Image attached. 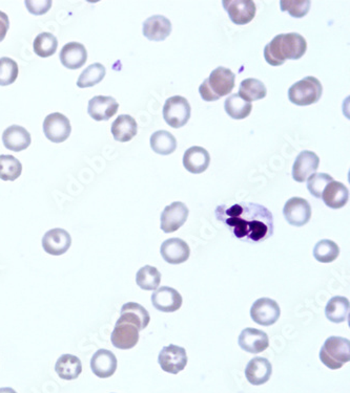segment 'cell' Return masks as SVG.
<instances>
[{"label": "cell", "mask_w": 350, "mask_h": 393, "mask_svg": "<svg viewBox=\"0 0 350 393\" xmlns=\"http://www.w3.org/2000/svg\"><path fill=\"white\" fill-rule=\"evenodd\" d=\"M55 371L63 380H76L82 372L81 361L76 356L69 355V353L63 355L57 360Z\"/></svg>", "instance_id": "f1b7e54d"}, {"label": "cell", "mask_w": 350, "mask_h": 393, "mask_svg": "<svg viewBox=\"0 0 350 393\" xmlns=\"http://www.w3.org/2000/svg\"><path fill=\"white\" fill-rule=\"evenodd\" d=\"M22 172V165L15 156L9 154L0 156V180L14 182Z\"/></svg>", "instance_id": "e575fe53"}, {"label": "cell", "mask_w": 350, "mask_h": 393, "mask_svg": "<svg viewBox=\"0 0 350 393\" xmlns=\"http://www.w3.org/2000/svg\"><path fill=\"white\" fill-rule=\"evenodd\" d=\"M118 321L131 323L137 327L138 331H143L150 324L151 316L148 310L136 302H129L121 308L120 318Z\"/></svg>", "instance_id": "484cf974"}, {"label": "cell", "mask_w": 350, "mask_h": 393, "mask_svg": "<svg viewBox=\"0 0 350 393\" xmlns=\"http://www.w3.org/2000/svg\"><path fill=\"white\" fill-rule=\"evenodd\" d=\"M209 87L216 96L222 98L228 96L232 92L236 81V75L226 67H219L212 72L209 78H207Z\"/></svg>", "instance_id": "d6986e66"}, {"label": "cell", "mask_w": 350, "mask_h": 393, "mask_svg": "<svg viewBox=\"0 0 350 393\" xmlns=\"http://www.w3.org/2000/svg\"><path fill=\"white\" fill-rule=\"evenodd\" d=\"M215 215L234 237L247 244L265 242L275 231L273 213L260 203H223L216 208Z\"/></svg>", "instance_id": "6da1fadb"}, {"label": "cell", "mask_w": 350, "mask_h": 393, "mask_svg": "<svg viewBox=\"0 0 350 393\" xmlns=\"http://www.w3.org/2000/svg\"><path fill=\"white\" fill-rule=\"evenodd\" d=\"M222 5L237 26L249 24L256 16V3L252 0H224Z\"/></svg>", "instance_id": "8fae6325"}, {"label": "cell", "mask_w": 350, "mask_h": 393, "mask_svg": "<svg viewBox=\"0 0 350 393\" xmlns=\"http://www.w3.org/2000/svg\"><path fill=\"white\" fill-rule=\"evenodd\" d=\"M187 353L183 347L170 344L164 346L158 357V363L164 371L168 374H178L187 365Z\"/></svg>", "instance_id": "ba28073f"}, {"label": "cell", "mask_w": 350, "mask_h": 393, "mask_svg": "<svg viewBox=\"0 0 350 393\" xmlns=\"http://www.w3.org/2000/svg\"><path fill=\"white\" fill-rule=\"evenodd\" d=\"M61 62L69 69H78L86 65L88 60V51L81 43L70 42L61 49Z\"/></svg>", "instance_id": "cb8c5ba5"}, {"label": "cell", "mask_w": 350, "mask_h": 393, "mask_svg": "<svg viewBox=\"0 0 350 393\" xmlns=\"http://www.w3.org/2000/svg\"><path fill=\"white\" fill-rule=\"evenodd\" d=\"M111 341L116 349L122 351L134 349L139 341V331L131 323L117 321L111 335Z\"/></svg>", "instance_id": "5bb4252c"}, {"label": "cell", "mask_w": 350, "mask_h": 393, "mask_svg": "<svg viewBox=\"0 0 350 393\" xmlns=\"http://www.w3.org/2000/svg\"><path fill=\"white\" fill-rule=\"evenodd\" d=\"M239 346L248 353H260L269 346V335L264 331L247 327L239 335Z\"/></svg>", "instance_id": "4fadbf2b"}, {"label": "cell", "mask_w": 350, "mask_h": 393, "mask_svg": "<svg viewBox=\"0 0 350 393\" xmlns=\"http://www.w3.org/2000/svg\"><path fill=\"white\" fill-rule=\"evenodd\" d=\"M106 67L102 63H94L86 67L77 80V86L80 88L92 87L100 83L106 77Z\"/></svg>", "instance_id": "8d00e7d4"}, {"label": "cell", "mask_w": 350, "mask_h": 393, "mask_svg": "<svg viewBox=\"0 0 350 393\" xmlns=\"http://www.w3.org/2000/svg\"><path fill=\"white\" fill-rule=\"evenodd\" d=\"M333 178L327 174H315L308 180V189L316 199H321L325 187L333 182Z\"/></svg>", "instance_id": "60d3db41"}, {"label": "cell", "mask_w": 350, "mask_h": 393, "mask_svg": "<svg viewBox=\"0 0 350 393\" xmlns=\"http://www.w3.org/2000/svg\"><path fill=\"white\" fill-rule=\"evenodd\" d=\"M283 214L286 221L290 226L303 227L312 218V207L306 199L302 197H292L286 201Z\"/></svg>", "instance_id": "9c48e42d"}, {"label": "cell", "mask_w": 350, "mask_h": 393, "mask_svg": "<svg viewBox=\"0 0 350 393\" xmlns=\"http://www.w3.org/2000/svg\"><path fill=\"white\" fill-rule=\"evenodd\" d=\"M119 104L113 97L96 96L88 102V114L95 121H108L118 111Z\"/></svg>", "instance_id": "2e32d148"}, {"label": "cell", "mask_w": 350, "mask_h": 393, "mask_svg": "<svg viewBox=\"0 0 350 393\" xmlns=\"http://www.w3.org/2000/svg\"><path fill=\"white\" fill-rule=\"evenodd\" d=\"M117 361L116 356L108 349H99L90 360V368L95 376L100 378H108L116 372Z\"/></svg>", "instance_id": "44dd1931"}, {"label": "cell", "mask_w": 350, "mask_h": 393, "mask_svg": "<svg viewBox=\"0 0 350 393\" xmlns=\"http://www.w3.org/2000/svg\"><path fill=\"white\" fill-rule=\"evenodd\" d=\"M3 142L7 149L19 152L31 145L32 139L30 133L24 127L12 125L3 131Z\"/></svg>", "instance_id": "d4e9b609"}, {"label": "cell", "mask_w": 350, "mask_h": 393, "mask_svg": "<svg viewBox=\"0 0 350 393\" xmlns=\"http://www.w3.org/2000/svg\"><path fill=\"white\" fill-rule=\"evenodd\" d=\"M0 393H17L13 388L10 387H5V388H0Z\"/></svg>", "instance_id": "f6af8a7d"}, {"label": "cell", "mask_w": 350, "mask_h": 393, "mask_svg": "<svg viewBox=\"0 0 350 393\" xmlns=\"http://www.w3.org/2000/svg\"><path fill=\"white\" fill-rule=\"evenodd\" d=\"M320 165V158L315 152L304 150L296 156L292 167V178L296 182L304 183L316 174Z\"/></svg>", "instance_id": "7c38bea8"}, {"label": "cell", "mask_w": 350, "mask_h": 393, "mask_svg": "<svg viewBox=\"0 0 350 393\" xmlns=\"http://www.w3.org/2000/svg\"><path fill=\"white\" fill-rule=\"evenodd\" d=\"M189 214V210L185 203L175 201L162 211L160 228L164 233H174L186 222Z\"/></svg>", "instance_id": "52a82bcc"}, {"label": "cell", "mask_w": 350, "mask_h": 393, "mask_svg": "<svg viewBox=\"0 0 350 393\" xmlns=\"http://www.w3.org/2000/svg\"><path fill=\"white\" fill-rule=\"evenodd\" d=\"M138 125L129 115H120L112 124V133L115 141L125 143L137 135Z\"/></svg>", "instance_id": "83f0119b"}, {"label": "cell", "mask_w": 350, "mask_h": 393, "mask_svg": "<svg viewBox=\"0 0 350 393\" xmlns=\"http://www.w3.org/2000/svg\"><path fill=\"white\" fill-rule=\"evenodd\" d=\"M28 8L29 12L33 15H42L49 11V8L52 7L53 3L51 0H40V1H26L24 3Z\"/></svg>", "instance_id": "b9f144b4"}, {"label": "cell", "mask_w": 350, "mask_h": 393, "mask_svg": "<svg viewBox=\"0 0 350 393\" xmlns=\"http://www.w3.org/2000/svg\"><path fill=\"white\" fill-rule=\"evenodd\" d=\"M10 28V20L7 14L0 11V42L7 36L8 31Z\"/></svg>", "instance_id": "ee69618b"}, {"label": "cell", "mask_w": 350, "mask_h": 393, "mask_svg": "<svg viewBox=\"0 0 350 393\" xmlns=\"http://www.w3.org/2000/svg\"><path fill=\"white\" fill-rule=\"evenodd\" d=\"M310 0H281L280 7L282 12H288L294 18H303L310 10Z\"/></svg>", "instance_id": "ab89813d"}, {"label": "cell", "mask_w": 350, "mask_h": 393, "mask_svg": "<svg viewBox=\"0 0 350 393\" xmlns=\"http://www.w3.org/2000/svg\"><path fill=\"white\" fill-rule=\"evenodd\" d=\"M151 299L154 308L162 312H177L183 303L180 293L170 287H161L156 290Z\"/></svg>", "instance_id": "e0dca14e"}, {"label": "cell", "mask_w": 350, "mask_h": 393, "mask_svg": "<svg viewBox=\"0 0 350 393\" xmlns=\"http://www.w3.org/2000/svg\"><path fill=\"white\" fill-rule=\"evenodd\" d=\"M71 131V122L61 112L49 115L43 121V133L45 137L53 143L59 144L67 141Z\"/></svg>", "instance_id": "8992f818"}, {"label": "cell", "mask_w": 350, "mask_h": 393, "mask_svg": "<svg viewBox=\"0 0 350 393\" xmlns=\"http://www.w3.org/2000/svg\"><path fill=\"white\" fill-rule=\"evenodd\" d=\"M172 22L162 15L152 16L143 22V35L150 41H164L172 33Z\"/></svg>", "instance_id": "603a6c76"}, {"label": "cell", "mask_w": 350, "mask_h": 393, "mask_svg": "<svg viewBox=\"0 0 350 393\" xmlns=\"http://www.w3.org/2000/svg\"><path fill=\"white\" fill-rule=\"evenodd\" d=\"M320 360L329 369L337 370L350 361V342L342 337H329L320 351Z\"/></svg>", "instance_id": "3957f363"}, {"label": "cell", "mask_w": 350, "mask_h": 393, "mask_svg": "<svg viewBox=\"0 0 350 393\" xmlns=\"http://www.w3.org/2000/svg\"><path fill=\"white\" fill-rule=\"evenodd\" d=\"M323 94V86L316 77L304 78L290 86L288 99L292 104L298 106H308L318 103Z\"/></svg>", "instance_id": "277c9868"}, {"label": "cell", "mask_w": 350, "mask_h": 393, "mask_svg": "<svg viewBox=\"0 0 350 393\" xmlns=\"http://www.w3.org/2000/svg\"><path fill=\"white\" fill-rule=\"evenodd\" d=\"M200 96L203 100L207 101V102H214V101L219 100V97L216 96L213 92H212L211 87L209 85V81L205 79L203 83L200 85L199 87Z\"/></svg>", "instance_id": "7bdbcfd3"}, {"label": "cell", "mask_w": 350, "mask_h": 393, "mask_svg": "<svg viewBox=\"0 0 350 393\" xmlns=\"http://www.w3.org/2000/svg\"><path fill=\"white\" fill-rule=\"evenodd\" d=\"M226 114L234 120H244L252 112V103L243 100L238 94L228 97L224 103Z\"/></svg>", "instance_id": "1f68e13d"}, {"label": "cell", "mask_w": 350, "mask_h": 393, "mask_svg": "<svg viewBox=\"0 0 350 393\" xmlns=\"http://www.w3.org/2000/svg\"><path fill=\"white\" fill-rule=\"evenodd\" d=\"M161 283V274L157 267L144 265L136 274V283L144 291H155Z\"/></svg>", "instance_id": "d6a6232c"}, {"label": "cell", "mask_w": 350, "mask_h": 393, "mask_svg": "<svg viewBox=\"0 0 350 393\" xmlns=\"http://www.w3.org/2000/svg\"><path fill=\"white\" fill-rule=\"evenodd\" d=\"M19 69L17 63L9 57L0 58V86L13 84L17 79Z\"/></svg>", "instance_id": "f35d334b"}, {"label": "cell", "mask_w": 350, "mask_h": 393, "mask_svg": "<svg viewBox=\"0 0 350 393\" xmlns=\"http://www.w3.org/2000/svg\"><path fill=\"white\" fill-rule=\"evenodd\" d=\"M211 164V156L205 148L193 146L189 148L183 156V166L193 174H201L207 172Z\"/></svg>", "instance_id": "ffe728a7"}, {"label": "cell", "mask_w": 350, "mask_h": 393, "mask_svg": "<svg viewBox=\"0 0 350 393\" xmlns=\"http://www.w3.org/2000/svg\"><path fill=\"white\" fill-rule=\"evenodd\" d=\"M308 42L298 33H288L276 36L264 47V58L273 67L283 65L286 60H299L305 55Z\"/></svg>", "instance_id": "7a4b0ae2"}, {"label": "cell", "mask_w": 350, "mask_h": 393, "mask_svg": "<svg viewBox=\"0 0 350 393\" xmlns=\"http://www.w3.org/2000/svg\"><path fill=\"white\" fill-rule=\"evenodd\" d=\"M350 303L347 298L335 296L331 298L325 308L326 318L333 323H343L349 317Z\"/></svg>", "instance_id": "f546056e"}, {"label": "cell", "mask_w": 350, "mask_h": 393, "mask_svg": "<svg viewBox=\"0 0 350 393\" xmlns=\"http://www.w3.org/2000/svg\"><path fill=\"white\" fill-rule=\"evenodd\" d=\"M273 374V366L265 358L257 357L250 360L245 368L247 381L255 386H260L269 382Z\"/></svg>", "instance_id": "7402d4cb"}, {"label": "cell", "mask_w": 350, "mask_h": 393, "mask_svg": "<svg viewBox=\"0 0 350 393\" xmlns=\"http://www.w3.org/2000/svg\"><path fill=\"white\" fill-rule=\"evenodd\" d=\"M58 41L52 33H41L33 42L35 53L40 58H47L56 53Z\"/></svg>", "instance_id": "d590c367"}, {"label": "cell", "mask_w": 350, "mask_h": 393, "mask_svg": "<svg viewBox=\"0 0 350 393\" xmlns=\"http://www.w3.org/2000/svg\"><path fill=\"white\" fill-rule=\"evenodd\" d=\"M321 197H322L325 205L331 209H341L348 203L349 191H348L345 185L333 181L325 187Z\"/></svg>", "instance_id": "4316f807"}, {"label": "cell", "mask_w": 350, "mask_h": 393, "mask_svg": "<svg viewBox=\"0 0 350 393\" xmlns=\"http://www.w3.org/2000/svg\"><path fill=\"white\" fill-rule=\"evenodd\" d=\"M72 237L69 232L63 229H53L47 231L42 238V248L47 254L61 256L71 248Z\"/></svg>", "instance_id": "9a60e30c"}, {"label": "cell", "mask_w": 350, "mask_h": 393, "mask_svg": "<svg viewBox=\"0 0 350 393\" xmlns=\"http://www.w3.org/2000/svg\"><path fill=\"white\" fill-rule=\"evenodd\" d=\"M340 248L335 242L322 240L314 248V257L321 263L333 262L339 257Z\"/></svg>", "instance_id": "74e56055"}, {"label": "cell", "mask_w": 350, "mask_h": 393, "mask_svg": "<svg viewBox=\"0 0 350 393\" xmlns=\"http://www.w3.org/2000/svg\"><path fill=\"white\" fill-rule=\"evenodd\" d=\"M162 258L170 265H181L189 260L191 249L181 238H170L160 248Z\"/></svg>", "instance_id": "ac0fdd59"}, {"label": "cell", "mask_w": 350, "mask_h": 393, "mask_svg": "<svg viewBox=\"0 0 350 393\" xmlns=\"http://www.w3.org/2000/svg\"><path fill=\"white\" fill-rule=\"evenodd\" d=\"M238 94L243 100L249 103L262 100L267 94V86L260 80L248 78L241 82Z\"/></svg>", "instance_id": "4dcf8cb0"}, {"label": "cell", "mask_w": 350, "mask_h": 393, "mask_svg": "<svg viewBox=\"0 0 350 393\" xmlns=\"http://www.w3.org/2000/svg\"><path fill=\"white\" fill-rule=\"evenodd\" d=\"M151 147L156 153L170 156L176 151V137L166 131H156L151 137Z\"/></svg>", "instance_id": "836d02e7"}, {"label": "cell", "mask_w": 350, "mask_h": 393, "mask_svg": "<svg viewBox=\"0 0 350 393\" xmlns=\"http://www.w3.org/2000/svg\"><path fill=\"white\" fill-rule=\"evenodd\" d=\"M191 112L189 101L181 96L170 97L164 106V121L173 128L185 126L191 119Z\"/></svg>", "instance_id": "5b68a950"}, {"label": "cell", "mask_w": 350, "mask_h": 393, "mask_svg": "<svg viewBox=\"0 0 350 393\" xmlns=\"http://www.w3.org/2000/svg\"><path fill=\"white\" fill-rule=\"evenodd\" d=\"M281 310L279 304L271 298L256 300L250 308V317L257 324L271 326L279 320Z\"/></svg>", "instance_id": "30bf717a"}]
</instances>
